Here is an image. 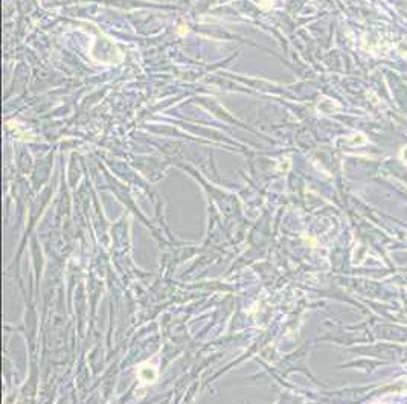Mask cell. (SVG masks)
<instances>
[{
	"mask_svg": "<svg viewBox=\"0 0 407 404\" xmlns=\"http://www.w3.org/2000/svg\"><path fill=\"white\" fill-rule=\"evenodd\" d=\"M157 375H159L157 369L150 363H143L137 369V377L143 383H154L157 380Z\"/></svg>",
	"mask_w": 407,
	"mask_h": 404,
	"instance_id": "cell-1",
	"label": "cell"
}]
</instances>
